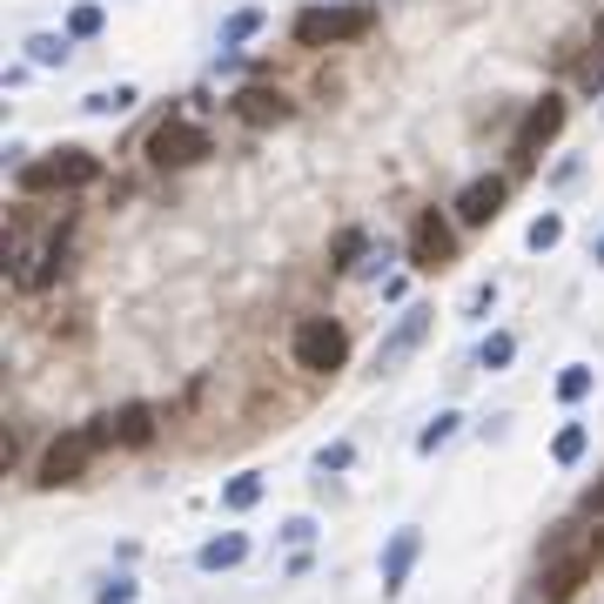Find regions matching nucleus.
<instances>
[{
    "instance_id": "1",
    "label": "nucleus",
    "mask_w": 604,
    "mask_h": 604,
    "mask_svg": "<svg viewBox=\"0 0 604 604\" xmlns=\"http://www.w3.org/2000/svg\"><path fill=\"white\" fill-rule=\"evenodd\" d=\"M376 27V0H316L289 21V41L296 47H350Z\"/></svg>"
},
{
    "instance_id": "2",
    "label": "nucleus",
    "mask_w": 604,
    "mask_h": 604,
    "mask_svg": "<svg viewBox=\"0 0 604 604\" xmlns=\"http://www.w3.org/2000/svg\"><path fill=\"white\" fill-rule=\"evenodd\" d=\"M101 451H115V430H107V417H94L88 430H61V436H54V444L41 451L34 483H41V490H68V483L88 477V464H94Z\"/></svg>"
},
{
    "instance_id": "3",
    "label": "nucleus",
    "mask_w": 604,
    "mask_h": 604,
    "mask_svg": "<svg viewBox=\"0 0 604 604\" xmlns=\"http://www.w3.org/2000/svg\"><path fill=\"white\" fill-rule=\"evenodd\" d=\"M101 182V155L94 148H54L41 161H21V195H75Z\"/></svg>"
},
{
    "instance_id": "4",
    "label": "nucleus",
    "mask_w": 604,
    "mask_h": 604,
    "mask_svg": "<svg viewBox=\"0 0 604 604\" xmlns=\"http://www.w3.org/2000/svg\"><path fill=\"white\" fill-rule=\"evenodd\" d=\"M289 356H296V369H309V376H337V369L350 363V329H343L337 316H303V322L289 329Z\"/></svg>"
},
{
    "instance_id": "5",
    "label": "nucleus",
    "mask_w": 604,
    "mask_h": 604,
    "mask_svg": "<svg viewBox=\"0 0 604 604\" xmlns=\"http://www.w3.org/2000/svg\"><path fill=\"white\" fill-rule=\"evenodd\" d=\"M565 122H571V101L565 94H537L531 107H524V122H517V135H511V155H517V169H531V161L551 148L558 135H565Z\"/></svg>"
},
{
    "instance_id": "6",
    "label": "nucleus",
    "mask_w": 604,
    "mask_h": 604,
    "mask_svg": "<svg viewBox=\"0 0 604 604\" xmlns=\"http://www.w3.org/2000/svg\"><path fill=\"white\" fill-rule=\"evenodd\" d=\"M202 155H215V135L202 128V122H161L155 135H148V161H155V169L161 175H175V169H195V161Z\"/></svg>"
},
{
    "instance_id": "7",
    "label": "nucleus",
    "mask_w": 604,
    "mask_h": 604,
    "mask_svg": "<svg viewBox=\"0 0 604 604\" xmlns=\"http://www.w3.org/2000/svg\"><path fill=\"white\" fill-rule=\"evenodd\" d=\"M451 262H457V229H451V215H444V208H423L417 223H410V269H417V276H444Z\"/></svg>"
},
{
    "instance_id": "8",
    "label": "nucleus",
    "mask_w": 604,
    "mask_h": 604,
    "mask_svg": "<svg viewBox=\"0 0 604 604\" xmlns=\"http://www.w3.org/2000/svg\"><path fill=\"white\" fill-rule=\"evenodd\" d=\"M229 115L262 135V128H289V122H296V101H289L276 81H242V88L229 94Z\"/></svg>"
},
{
    "instance_id": "9",
    "label": "nucleus",
    "mask_w": 604,
    "mask_h": 604,
    "mask_svg": "<svg viewBox=\"0 0 604 604\" xmlns=\"http://www.w3.org/2000/svg\"><path fill=\"white\" fill-rule=\"evenodd\" d=\"M504 202H511V182L504 175H470L464 189H457V202H451V215L464 229H490L504 215Z\"/></svg>"
},
{
    "instance_id": "10",
    "label": "nucleus",
    "mask_w": 604,
    "mask_h": 604,
    "mask_svg": "<svg viewBox=\"0 0 604 604\" xmlns=\"http://www.w3.org/2000/svg\"><path fill=\"white\" fill-rule=\"evenodd\" d=\"M430 322H436V309H423V303H417V309H403V316H397V329H390V337L376 343V376L403 369V356H417V350H423Z\"/></svg>"
},
{
    "instance_id": "11",
    "label": "nucleus",
    "mask_w": 604,
    "mask_h": 604,
    "mask_svg": "<svg viewBox=\"0 0 604 604\" xmlns=\"http://www.w3.org/2000/svg\"><path fill=\"white\" fill-rule=\"evenodd\" d=\"M423 558V531L417 524H403V531H390V544H383V597H397L403 584H410V565Z\"/></svg>"
},
{
    "instance_id": "12",
    "label": "nucleus",
    "mask_w": 604,
    "mask_h": 604,
    "mask_svg": "<svg viewBox=\"0 0 604 604\" xmlns=\"http://www.w3.org/2000/svg\"><path fill=\"white\" fill-rule=\"evenodd\" d=\"M584 578H591V551H578V558H551L537 571V597L544 604H571L578 591H584Z\"/></svg>"
},
{
    "instance_id": "13",
    "label": "nucleus",
    "mask_w": 604,
    "mask_h": 604,
    "mask_svg": "<svg viewBox=\"0 0 604 604\" xmlns=\"http://www.w3.org/2000/svg\"><path fill=\"white\" fill-rule=\"evenodd\" d=\"M107 430H115L122 451H148L155 444V410L148 403H122V410H107Z\"/></svg>"
},
{
    "instance_id": "14",
    "label": "nucleus",
    "mask_w": 604,
    "mask_h": 604,
    "mask_svg": "<svg viewBox=\"0 0 604 604\" xmlns=\"http://www.w3.org/2000/svg\"><path fill=\"white\" fill-rule=\"evenodd\" d=\"M249 558V537L242 531H223V537H208L202 551H195V571H236Z\"/></svg>"
},
{
    "instance_id": "15",
    "label": "nucleus",
    "mask_w": 604,
    "mask_h": 604,
    "mask_svg": "<svg viewBox=\"0 0 604 604\" xmlns=\"http://www.w3.org/2000/svg\"><path fill=\"white\" fill-rule=\"evenodd\" d=\"M61 269H68V229H61V236H54V242L34 255V269L21 276V289H54V283H61Z\"/></svg>"
},
{
    "instance_id": "16",
    "label": "nucleus",
    "mask_w": 604,
    "mask_h": 604,
    "mask_svg": "<svg viewBox=\"0 0 604 604\" xmlns=\"http://www.w3.org/2000/svg\"><path fill=\"white\" fill-rule=\"evenodd\" d=\"M135 101H141V88H135V81H115V88H94V94H88L81 107H88L94 122H115V115H128Z\"/></svg>"
},
{
    "instance_id": "17",
    "label": "nucleus",
    "mask_w": 604,
    "mask_h": 604,
    "mask_svg": "<svg viewBox=\"0 0 604 604\" xmlns=\"http://www.w3.org/2000/svg\"><path fill=\"white\" fill-rule=\"evenodd\" d=\"M363 255H369V236L363 229H337V236H329V269H337V276L363 269Z\"/></svg>"
},
{
    "instance_id": "18",
    "label": "nucleus",
    "mask_w": 604,
    "mask_h": 604,
    "mask_svg": "<svg viewBox=\"0 0 604 604\" xmlns=\"http://www.w3.org/2000/svg\"><path fill=\"white\" fill-rule=\"evenodd\" d=\"M27 61L34 68H68L75 61V41L68 34H27Z\"/></svg>"
},
{
    "instance_id": "19",
    "label": "nucleus",
    "mask_w": 604,
    "mask_h": 604,
    "mask_svg": "<svg viewBox=\"0 0 604 604\" xmlns=\"http://www.w3.org/2000/svg\"><path fill=\"white\" fill-rule=\"evenodd\" d=\"M255 504H262V477H255V470H242V477L223 483V511H229V517H242V511H255Z\"/></svg>"
},
{
    "instance_id": "20",
    "label": "nucleus",
    "mask_w": 604,
    "mask_h": 604,
    "mask_svg": "<svg viewBox=\"0 0 604 604\" xmlns=\"http://www.w3.org/2000/svg\"><path fill=\"white\" fill-rule=\"evenodd\" d=\"M457 430H464V417H457V410H436V417L417 430V451H423V457H436V451H444Z\"/></svg>"
},
{
    "instance_id": "21",
    "label": "nucleus",
    "mask_w": 604,
    "mask_h": 604,
    "mask_svg": "<svg viewBox=\"0 0 604 604\" xmlns=\"http://www.w3.org/2000/svg\"><path fill=\"white\" fill-rule=\"evenodd\" d=\"M101 27H107V14L94 8V0H75L68 21H61V34H68V41H101Z\"/></svg>"
},
{
    "instance_id": "22",
    "label": "nucleus",
    "mask_w": 604,
    "mask_h": 604,
    "mask_svg": "<svg viewBox=\"0 0 604 604\" xmlns=\"http://www.w3.org/2000/svg\"><path fill=\"white\" fill-rule=\"evenodd\" d=\"M511 356H517V337H511V329H490V337L477 343V369H511Z\"/></svg>"
},
{
    "instance_id": "23",
    "label": "nucleus",
    "mask_w": 604,
    "mask_h": 604,
    "mask_svg": "<svg viewBox=\"0 0 604 604\" xmlns=\"http://www.w3.org/2000/svg\"><path fill=\"white\" fill-rule=\"evenodd\" d=\"M262 27H269V14H262V8H236V14L223 21V47H242V41H255Z\"/></svg>"
},
{
    "instance_id": "24",
    "label": "nucleus",
    "mask_w": 604,
    "mask_h": 604,
    "mask_svg": "<svg viewBox=\"0 0 604 604\" xmlns=\"http://www.w3.org/2000/svg\"><path fill=\"white\" fill-rule=\"evenodd\" d=\"M584 451H591V430H584V423H565V430L551 436V457H558L565 470H571V464H578Z\"/></svg>"
},
{
    "instance_id": "25",
    "label": "nucleus",
    "mask_w": 604,
    "mask_h": 604,
    "mask_svg": "<svg viewBox=\"0 0 604 604\" xmlns=\"http://www.w3.org/2000/svg\"><path fill=\"white\" fill-rule=\"evenodd\" d=\"M524 242H531L537 255H551V249L565 242V215H558V208H544V215H537V223H531V236H524Z\"/></svg>"
},
{
    "instance_id": "26",
    "label": "nucleus",
    "mask_w": 604,
    "mask_h": 604,
    "mask_svg": "<svg viewBox=\"0 0 604 604\" xmlns=\"http://www.w3.org/2000/svg\"><path fill=\"white\" fill-rule=\"evenodd\" d=\"M591 383H597L591 363H565V369H558V403H584V397H591Z\"/></svg>"
},
{
    "instance_id": "27",
    "label": "nucleus",
    "mask_w": 604,
    "mask_h": 604,
    "mask_svg": "<svg viewBox=\"0 0 604 604\" xmlns=\"http://www.w3.org/2000/svg\"><path fill=\"white\" fill-rule=\"evenodd\" d=\"M135 591H141L135 578H101L94 584V604H135Z\"/></svg>"
},
{
    "instance_id": "28",
    "label": "nucleus",
    "mask_w": 604,
    "mask_h": 604,
    "mask_svg": "<svg viewBox=\"0 0 604 604\" xmlns=\"http://www.w3.org/2000/svg\"><path fill=\"white\" fill-rule=\"evenodd\" d=\"M350 464H356L350 444H322V451H316V470H322V477H337V470H350Z\"/></svg>"
},
{
    "instance_id": "29",
    "label": "nucleus",
    "mask_w": 604,
    "mask_h": 604,
    "mask_svg": "<svg viewBox=\"0 0 604 604\" xmlns=\"http://www.w3.org/2000/svg\"><path fill=\"white\" fill-rule=\"evenodd\" d=\"M490 309H498V283H477V289H470V303H464V316L477 322V316H490Z\"/></svg>"
},
{
    "instance_id": "30",
    "label": "nucleus",
    "mask_w": 604,
    "mask_h": 604,
    "mask_svg": "<svg viewBox=\"0 0 604 604\" xmlns=\"http://www.w3.org/2000/svg\"><path fill=\"white\" fill-rule=\"evenodd\" d=\"M578 88H584V94H604V54H591V61L578 68Z\"/></svg>"
},
{
    "instance_id": "31",
    "label": "nucleus",
    "mask_w": 604,
    "mask_h": 604,
    "mask_svg": "<svg viewBox=\"0 0 604 604\" xmlns=\"http://www.w3.org/2000/svg\"><path fill=\"white\" fill-rule=\"evenodd\" d=\"M249 61H242V47H215V75H242Z\"/></svg>"
},
{
    "instance_id": "32",
    "label": "nucleus",
    "mask_w": 604,
    "mask_h": 604,
    "mask_svg": "<svg viewBox=\"0 0 604 604\" xmlns=\"http://www.w3.org/2000/svg\"><path fill=\"white\" fill-rule=\"evenodd\" d=\"M283 537H289V544H309V537H316V517H289Z\"/></svg>"
},
{
    "instance_id": "33",
    "label": "nucleus",
    "mask_w": 604,
    "mask_h": 604,
    "mask_svg": "<svg viewBox=\"0 0 604 604\" xmlns=\"http://www.w3.org/2000/svg\"><path fill=\"white\" fill-rule=\"evenodd\" d=\"M584 511H591V517H604V477H597V483L584 490Z\"/></svg>"
},
{
    "instance_id": "34",
    "label": "nucleus",
    "mask_w": 604,
    "mask_h": 604,
    "mask_svg": "<svg viewBox=\"0 0 604 604\" xmlns=\"http://www.w3.org/2000/svg\"><path fill=\"white\" fill-rule=\"evenodd\" d=\"M584 551H591V565H604V524L591 531V544H584Z\"/></svg>"
},
{
    "instance_id": "35",
    "label": "nucleus",
    "mask_w": 604,
    "mask_h": 604,
    "mask_svg": "<svg viewBox=\"0 0 604 604\" xmlns=\"http://www.w3.org/2000/svg\"><path fill=\"white\" fill-rule=\"evenodd\" d=\"M591 255H597V269H604V236H597V249H591Z\"/></svg>"
},
{
    "instance_id": "36",
    "label": "nucleus",
    "mask_w": 604,
    "mask_h": 604,
    "mask_svg": "<svg viewBox=\"0 0 604 604\" xmlns=\"http://www.w3.org/2000/svg\"><path fill=\"white\" fill-rule=\"evenodd\" d=\"M597 41H604V14H597Z\"/></svg>"
}]
</instances>
